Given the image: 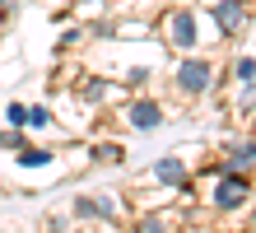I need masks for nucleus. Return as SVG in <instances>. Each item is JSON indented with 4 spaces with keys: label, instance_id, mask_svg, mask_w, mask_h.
I'll use <instances>...</instances> for the list:
<instances>
[{
    "label": "nucleus",
    "instance_id": "f257e3e1",
    "mask_svg": "<svg viewBox=\"0 0 256 233\" xmlns=\"http://www.w3.org/2000/svg\"><path fill=\"white\" fill-rule=\"evenodd\" d=\"M177 84H182L186 93H205V89H210V66H205V61H182Z\"/></svg>",
    "mask_w": 256,
    "mask_h": 233
},
{
    "label": "nucleus",
    "instance_id": "f03ea898",
    "mask_svg": "<svg viewBox=\"0 0 256 233\" xmlns=\"http://www.w3.org/2000/svg\"><path fill=\"white\" fill-rule=\"evenodd\" d=\"M242 0H219L214 5V24H219V33H238L242 28Z\"/></svg>",
    "mask_w": 256,
    "mask_h": 233
},
{
    "label": "nucleus",
    "instance_id": "7ed1b4c3",
    "mask_svg": "<svg viewBox=\"0 0 256 233\" xmlns=\"http://www.w3.org/2000/svg\"><path fill=\"white\" fill-rule=\"evenodd\" d=\"M242 200H247V182H242V177H224V182H219V205H224V210H238Z\"/></svg>",
    "mask_w": 256,
    "mask_h": 233
},
{
    "label": "nucleus",
    "instance_id": "20e7f679",
    "mask_svg": "<svg viewBox=\"0 0 256 233\" xmlns=\"http://www.w3.org/2000/svg\"><path fill=\"white\" fill-rule=\"evenodd\" d=\"M154 177H158V182H168V186H177V182L186 177V168H182V159H158Z\"/></svg>",
    "mask_w": 256,
    "mask_h": 233
},
{
    "label": "nucleus",
    "instance_id": "39448f33",
    "mask_svg": "<svg viewBox=\"0 0 256 233\" xmlns=\"http://www.w3.org/2000/svg\"><path fill=\"white\" fill-rule=\"evenodd\" d=\"M172 42L177 47H191L196 42V19H191V14H177V19H172Z\"/></svg>",
    "mask_w": 256,
    "mask_h": 233
},
{
    "label": "nucleus",
    "instance_id": "423d86ee",
    "mask_svg": "<svg viewBox=\"0 0 256 233\" xmlns=\"http://www.w3.org/2000/svg\"><path fill=\"white\" fill-rule=\"evenodd\" d=\"M130 121H135V126H149V131H154L158 121H163V112H158L154 103H135V107H130Z\"/></svg>",
    "mask_w": 256,
    "mask_h": 233
},
{
    "label": "nucleus",
    "instance_id": "0eeeda50",
    "mask_svg": "<svg viewBox=\"0 0 256 233\" xmlns=\"http://www.w3.org/2000/svg\"><path fill=\"white\" fill-rule=\"evenodd\" d=\"M74 214H102V219H112V200L84 196V200H74Z\"/></svg>",
    "mask_w": 256,
    "mask_h": 233
},
{
    "label": "nucleus",
    "instance_id": "6e6552de",
    "mask_svg": "<svg viewBox=\"0 0 256 233\" xmlns=\"http://www.w3.org/2000/svg\"><path fill=\"white\" fill-rule=\"evenodd\" d=\"M19 163H24V168H42V163H52V154H47V149H24Z\"/></svg>",
    "mask_w": 256,
    "mask_h": 233
},
{
    "label": "nucleus",
    "instance_id": "1a4fd4ad",
    "mask_svg": "<svg viewBox=\"0 0 256 233\" xmlns=\"http://www.w3.org/2000/svg\"><path fill=\"white\" fill-rule=\"evenodd\" d=\"M238 80H242V84H256V61H252V56L238 61Z\"/></svg>",
    "mask_w": 256,
    "mask_h": 233
},
{
    "label": "nucleus",
    "instance_id": "9d476101",
    "mask_svg": "<svg viewBox=\"0 0 256 233\" xmlns=\"http://www.w3.org/2000/svg\"><path fill=\"white\" fill-rule=\"evenodd\" d=\"M5 112H10V121H14V126H24V121H28V107H24V103H10Z\"/></svg>",
    "mask_w": 256,
    "mask_h": 233
},
{
    "label": "nucleus",
    "instance_id": "9b49d317",
    "mask_svg": "<svg viewBox=\"0 0 256 233\" xmlns=\"http://www.w3.org/2000/svg\"><path fill=\"white\" fill-rule=\"evenodd\" d=\"M28 121H33V126H47L52 112H47V107H28Z\"/></svg>",
    "mask_w": 256,
    "mask_h": 233
},
{
    "label": "nucleus",
    "instance_id": "f8f14e48",
    "mask_svg": "<svg viewBox=\"0 0 256 233\" xmlns=\"http://www.w3.org/2000/svg\"><path fill=\"white\" fill-rule=\"evenodd\" d=\"M140 233H168V228H163V224H158V219H149V224H144V228H140Z\"/></svg>",
    "mask_w": 256,
    "mask_h": 233
},
{
    "label": "nucleus",
    "instance_id": "ddd939ff",
    "mask_svg": "<svg viewBox=\"0 0 256 233\" xmlns=\"http://www.w3.org/2000/svg\"><path fill=\"white\" fill-rule=\"evenodd\" d=\"M247 154H252V159H256V145H252V149H247Z\"/></svg>",
    "mask_w": 256,
    "mask_h": 233
}]
</instances>
